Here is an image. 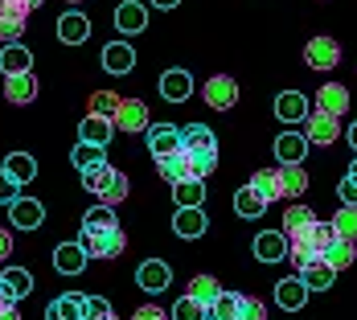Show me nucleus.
<instances>
[{"instance_id": "obj_29", "label": "nucleus", "mask_w": 357, "mask_h": 320, "mask_svg": "<svg viewBox=\"0 0 357 320\" xmlns=\"http://www.w3.org/2000/svg\"><path fill=\"white\" fill-rule=\"evenodd\" d=\"M156 169H160V177L169 181V185H181V181L193 177V160H189V152H177V156H169V160H156Z\"/></svg>"}, {"instance_id": "obj_39", "label": "nucleus", "mask_w": 357, "mask_h": 320, "mask_svg": "<svg viewBox=\"0 0 357 320\" xmlns=\"http://www.w3.org/2000/svg\"><path fill=\"white\" fill-rule=\"evenodd\" d=\"M189 296H193L197 304H206V308H210L218 296H222V284H218L214 275H193V284H189Z\"/></svg>"}, {"instance_id": "obj_38", "label": "nucleus", "mask_w": 357, "mask_h": 320, "mask_svg": "<svg viewBox=\"0 0 357 320\" xmlns=\"http://www.w3.org/2000/svg\"><path fill=\"white\" fill-rule=\"evenodd\" d=\"M300 243H308L312 250H321V254H324V250L337 243V234H333V226H328V222H312V226L300 234Z\"/></svg>"}, {"instance_id": "obj_24", "label": "nucleus", "mask_w": 357, "mask_h": 320, "mask_svg": "<svg viewBox=\"0 0 357 320\" xmlns=\"http://www.w3.org/2000/svg\"><path fill=\"white\" fill-rule=\"evenodd\" d=\"M173 201H177V210H202V201H206V181L189 177L173 185Z\"/></svg>"}, {"instance_id": "obj_17", "label": "nucleus", "mask_w": 357, "mask_h": 320, "mask_svg": "<svg viewBox=\"0 0 357 320\" xmlns=\"http://www.w3.org/2000/svg\"><path fill=\"white\" fill-rule=\"evenodd\" d=\"M181 148H185L189 156H193V152H218V140L206 123H189V128H181Z\"/></svg>"}, {"instance_id": "obj_36", "label": "nucleus", "mask_w": 357, "mask_h": 320, "mask_svg": "<svg viewBox=\"0 0 357 320\" xmlns=\"http://www.w3.org/2000/svg\"><path fill=\"white\" fill-rule=\"evenodd\" d=\"M333 234L345 243H357V206H341L333 213Z\"/></svg>"}, {"instance_id": "obj_49", "label": "nucleus", "mask_w": 357, "mask_h": 320, "mask_svg": "<svg viewBox=\"0 0 357 320\" xmlns=\"http://www.w3.org/2000/svg\"><path fill=\"white\" fill-rule=\"evenodd\" d=\"M337 193H341V206H357V181L345 177L341 185H337Z\"/></svg>"}, {"instance_id": "obj_59", "label": "nucleus", "mask_w": 357, "mask_h": 320, "mask_svg": "<svg viewBox=\"0 0 357 320\" xmlns=\"http://www.w3.org/2000/svg\"><path fill=\"white\" fill-rule=\"evenodd\" d=\"M111 320H119V317H111Z\"/></svg>"}, {"instance_id": "obj_55", "label": "nucleus", "mask_w": 357, "mask_h": 320, "mask_svg": "<svg viewBox=\"0 0 357 320\" xmlns=\"http://www.w3.org/2000/svg\"><path fill=\"white\" fill-rule=\"evenodd\" d=\"M349 144H354V152H357V123L349 128Z\"/></svg>"}, {"instance_id": "obj_10", "label": "nucleus", "mask_w": 357, "mask_h": 320, "mask_svg": "<svg viewBox=\"0 0 357 320\" xmlns=\"http://www.w3.org/2000/svg\"><path fill=\"white\" fill-rule=\"evenodd\" d=\"M317 111L333 115V119H341V115L349 111V91H345L341 82H328V86H321V91H317Z\"/></svg>"}, {"instance_id": "obj_45", "label": "nucleus", "mask_w": 357, "mask_h": 320, "mask_svg": "<svg viewBox=\"0 0 357 320\" xmlns=\"http://www.w3.org/2000/svg\"><path fill=\"white\" fill-rule=\"evenodd\" d=\"M189 160H193V177L197 181H206L218 169V152H193Z\"/></svg>"}, {"instance_id": "obj_6", "label": "nucleus", "mask_w": 357, "mask_h": 320, "mask_svg": "<svg viewBox=\"0 0 357 320\" xmlns=\"http://www.w3.org/2000/svg\"><path fill=\"white\" fill-rule=\"evenodd\" d=\"M136 284L156 296V291H165V287L173 284V267H169L165 259H144L140 271H136Z\"/></svg>"}, {"instance_id": "obj_34", "label": "nucleus", "mask_w": 357, "mask_h": 320, "mask_svg": "<svg viewBox=\"0 0 357 320\" xmlns=\"http://www.w3.org/2000/svg\"><path fill=\"white\" fill-rule=\"evenodd\" d=\"M312 222H317V213L308 210V206H291V210L284 213V234H287V243H291V238H300V234H304Z\"/></svg>"}, {"instance_id": "obj_54", "label": "nucleus", "mask_w": 357, "mask_h": 320, "mask_svg": "<svg viewBox=\"0 0 357 320\" xmlns=\"http://www.w3.org/2000/svg\"><path fill=\"white\" fill-rule=\"evenodd\" d=\"M0 320H21V317H17V308H4V312H0Z\"/></svg>"}, {"instance_id": "obj_18", "label": "nucleus", "mask_w": 357, "mask_h": 320, "mask_svg": "<svg viewBox=\"0 0 357 320\" xmlns=\"http://www.w3.org/2000/svg\"><path fill=\"white\" fill-rule=\"evenodd\" d=\"M160 95H165L169 103H185V99L193 95V78L185 70H165L160 74Z\"/></svg>"}, {"instance_id": "obj_56", "label": "nucleus", "mask_w": 357, "mask_h": 320, "mask_svg": "<svg viewBox=\"0 0 357 320\" xmlns=\"http://www.w3.org/2000/svg\"><path fill=\"white\" fill-rule=\"evenodd\" d=\"M349 177H354V181H357V156H354V165H349Z\"/></svg>"}, {"instance_id": "obj_44", "label": "nucleus", "mask_w": 357, "mask_h": 320, "mask_svg": "<svg viewBox=\"0 0 357 320\" xmlns=\"http://www.w3.org/2000/svg\"><path fill=\"white\" fill-rule=\"evenodd\" d=\"M119 95H111V91H99V95H91V115H103V119H115V111H119Z\"/></svg>"}, {"instance_id": "obj_3", "label": "nucleus", "mask_w": 357, "mask_h": 320, "mask_svg": "<svg viewBox=\"0 0 357 320\" xmlns=\"http://www.w3.org/2000/svg\"><path fill=\"white\" fill-rule=\"evenodd\" d=\"M148 152H152L156 160H169V156L185 152V148H181V128H173V123H152V128H148Z\"/></svg>"}, {"instance_id": "obj_57", "label": "nucleus", "mask_w": 357, "mask_h": 320, "mask_svg": "<svg viewBox=\"0 0 357 320\" xmlns=\"http://www.w3.org/2000/svg\"><path fill=\"white\" fill-rule=\"evenodd\" d=\"M41 4H45V0H29V8H41Z\"/></svg>"}, {"instance_id": "obj_4", "label": "nucleus", "mask_w": 357, "mask_h": 320, "mask_svg": "<svg viewBox=\"0 0 357 320\" xmlns=\"http://www.w3.org/2000/svg\"><path fill=\"white\" fill-rule=\"evenodd\" d=\"M202 99L214 107V111H230V107L238 103V82L226 78V74H214V78L202 86Z\"/></svg>"}, {"instance_id": "obj_13", "label": "nucleus", "mask_w": 357, "mask_h": 320, "mask_svg": "<svg viewBox=\"0 0 357 320\" xmlns=\"http://www.w3.org/2000/svg\"><path fill=\"white\" fill-rule=\"evenodd\" d=\"M45 320H86V296H58L50 308H45Z\"/></svg>"}, {"instance_id": "obj_23", "label": "nucleus", "mask_w": 357, "mask_h": 320, "mask_svg": "<svg viewBox=\"0 0 357 320\" xmlns=\"http://www.w3.org/2000/svg\"><path fill=\"white\" fill-rule=\"evenodd\" d=\"M0 70H4V78H13V74H33V54H29L25 45H4Z\"/></svg>"}, {"instance_id": "obj_31", "label": "nucleus", "mask_w": 357, "mask_h": 320, "mask_svg": "<svg viewBox=\"0 0 357 320\" xmlns=\"http://www.w3.org/2000/svg\"><path fill=\"white\" fill-rule=\"evenodd\" d=\"M210 320H243V296L238 291H222L210 304Z\"/></svg>"}, {"instance_id": "obj_11", "label": "nucleus", "mask_w": 357, "mask_h": 320, "mask_svg": "<svg viewBox=\"0 0 357 320\" xmlns=\"http://www.w3.org/2000/svg\"><path fill=\"white\" fill-rule=\"evenodd\" d=\"M287 234L284 230H267V234H259L255 238V259H263V263H280V259H287Z\"/></svg>"}, {"instance_id": "obj_20", "label": "nucleus", "mask_w": 357, "mask_h": 320, "mask_svg": "<svg viewBox=\"0 0 357 320\" xmlns=\"http://www.w3.org/2000/svg\"><path fill=\"white\" fill-rule=\"evenodd\" d=\"M86 250L78 247V243H58V250H54V267L62 271V275H78L82 267H86Z\"/></svg>"}, {"instance_id": "obj_15", "label": "nucleus", "mask_w": 357, "mask_h": 320, "mask_svg": "<svg viewBox=\"0 0 357 320\" xmlns=\"http://www.w3.org/2000/svg\"><path fill=\"white\" fill-rule=\"evenodd\" d=\"M111 132H115V123L103 119V115H86L82 123H78V144H95V148H107Z\"/></svg>"}, {"instance_id": "obj_30", "label": "nucleus", "mask_w": 357, "mask_h": 320, "mask_svg": "<svg viewBox=\"0 0 357 320\" xmlns=\"http://www.w3.org/2000/svg\"><path fill=\"white\" fill-rule=\"evenodd\" d=\"M4 173L17 181V185H29L37 177V160L29 152H8V160H4Z\"/></svg>"}, {"instance_id": "obj_47", "label": "nucleus", "mask_w": 357, "mask_h": 320, "mask_svg": "<svg viewBox=\"0 0 357 320\" xmlns=\"http://www.w3.org/2000/svg\"><path fill=\"white\" fill-rule=\"evenodd\" d=\"M0 201H4V206H17V201H21V185L8 177L4 169H0Z\"/></svg>"}, {"instance_id": "obj_46", "label": "nucleus", "mask_w": 357, "mask_h": 320, "mask_svg": "<svg viewBox=\"0 0 357 320\" xmlns=\"http://www.w3.org/2000/svg\"><path fill=\"white\" fill-rule=\"evenodd\" d=\"M86 320H111V300L107 296H86Z\"/></svg>"}, {"instance_id": "obj_26", "label": "nucleus", "mask_w": 357, "mask_h": 320, "mask_svg": "<svg viewBox=\"0 0 357 320\" xmlns=\"http://www.w3.org/2000/svg\"><path fill=\"white\" fill-rule=\"evenodd\" d=\"M173 230H177V238H202V234L210 230V222H206V213L202 210H177Z\"/></svg>"}, {"instance_id": "obj_16", "label": "nucleus", "mask_w": 357, "mask_h": 320, "mask_svg": "<svg viewBox=\"0 0 357 320\" xmlns=\"http://www.w3.org/2000/svg\"><path fill=\"white\" fill-rule=\"evenodd\" d=\"M8 213H13V226H17V230H37V226L45 222V206L33 201V197H21L17 206H8Z\"/></svg>"}, {"instance_id": "obj_19", "label": "nucleus", "mask_w": 357, "mask_h": 320, "mask_svg": "<svg viewBox=\"0 0 357 320\" xmlns=\"http://www.w3.org/2000/svg\"><path fill=\"white\" fill-rule=\"evenodd\" d=\"M4 99L17 107L33 103L37 99V78L33 74H13V78H4Z\"/></svg>"}, {"instance_id": "obj_52", "label": "nucleus", "mask_w": 357, "mask_h": 320, "mask_svg": "<svg viewBox=\"0 0 357 320\" xmlns=\"http://www.w3.org/2000/svg\"><path fill=\"white\" fill-rule=\"evenodd\" d=\"M4 308H17V300H13V296H8V291L0 287V312H4Z\"/></svg>"}, {"instance_id": "obj_21", "label": "nucleus", "mask_w": 357, "mask_h": 320, "mask_svg": "<svg viewBox=\"0 0 357 320\" xmlns=\"http://www.w3.org/2000/svg\"><path fill=\"white\" fill-rule=\"evenodd\" d=\"M58 37H62L66 45H82V41L91 37V21H86L82 13H62V17H58Z\"/></svg>"}, {"instance_id": "obj_40", "label": "nucleus", "mask_w": 357, "mask_h": 320, "mask_svg": "<svg viewBox=\"0 0 357 320\" xmlns=\"http://www.w3.org/2000/svg\"><path fill=\"white\" fill-rule=\"evenodd\" d=\"M82 230H119V218L111 213V206H95L82 213Z\"/></svg>"}, {"instance_id": "obj_25", "label": "nucleus", "mask_w": 357, "mask_h": 320, "mask_svg": "<svg viewBox=\"0 0 357 320\" xmlns=\"http://www.w3.org/2000/svg\"><path fill=\"white\" fill-rule=\"evenodd\" d=\"M115 25H119L123 33H140L144 25H148V8L136 4V0H123V4L115 8Z\"/></svg>"}, {"instance_id": "obj_12", "label": "nucleus", "mask_w": 357, "mask_h": 320, "mask_svg": "<svg viewBox=\"0 0 357 320\" xmlns=\"http://www.w3.org/2000/svg\"><path fill=\"white\" fill-rule=\"evenodd\" d=\"M275 115H280L284 123H300V119H308V115H312L308 95H300V91H284V95L275 99Z\"/></svg>"}, {"instance_id": "obj_58", "label": "nucleus", "mask_w": 357, "mask_h": 320, "mask_svg": "<svg viewBox=\"0 0 357 320\" xmlns=\"http://www.w3.org/2000/svg\"><path fill=\"white\" fill-rule=\"evenodd\" d=\"M66 4H82V0H66Z\"/></svg>"}, {"instance_id": "obj_7", "label": "nucleus", "mask_w": 357, "mask_h": 320, "mask_svg": "<svg viewBox=\"0 0 357 320\" xmlns=\"http://www.w3.org/2000/svg\"><path fill=\"white\" fill-rule=\"evenodd\" d=\"M111 123H115L119 132H132V136H136V132H148V128H152V123H148V107H144L140 99H123Z\"/></svg>"}, {"instance_id": "obj_43", "label": "nucleus", "mask_w": 357, "mask_h": 320, "mask_svg": "<svg viewBox=\"0 0 357 320\" xmlns=\"http://www.w3.org/2000/svg\"><path fill=\"white\" fill-rule=\"evenodd\" d=\"M173 320H210V308L197 304L193 296H181L177 304H173Z\"/></svg>"}, {"instance_id": "obj_9", "label": "nucleus", "mask_w": 357, "mask_h": 320, "mask_svg": "<svg viewBox=\"0 0 357 320\" xmlns=\"http://www.w3.org/2000/svg\"><path fill=\"white\" fill-rule=\"evenodd\" d=\"M275 304L284 308V312H300L304 304H308V287L300 284V275H287L275 284Z\"/></svg>"}, {"instance_id": "obj_50", "label": "nucleus", "mask_w": 357, "mask_h": 320, "mask_svg": "<svg viewBox=\"0 0 357 320\" xmlns=\"http://www.w3.org/2000/svg\"><path fill=\"white\" fill-rule=\"evenodd\" d=\"M132 320H173V317H169V312H160L156 304H144V308H136V317H132Z\"/></svg>"}, {"instance_id": "obj_27", "label": "nucleus", "mask_w": 357, "mask_h": 320, "mask_svg": "<svg viewBox=\"0 0 357 320\" xmlns=\"http://www.w3.org/2000/svg\"><path fill=\"white\" fill-rule=\"evenodd\" d=\"M250 189L271 206V201H280V197H284V177H280V173H271V169H259V173L250 177Z\"/></svg>"}, {"instance_id": "obj_22", "label": "nucleus", "mask_w": 357, "mask_h": 320, "mask_svg": "<svg viewBox=\"0 0 357 320\" xmlns=\"http://www.w3.org/2000/svg\"><path fill=\"white\" fill-rule=\"evenodd\" d=\"M275 156H280L284 165H300V160L308 156V136H300V132L275 136Z\"/></svg>"}, {"instance_id": "obj_42", "label": "nucleus", "mask_w": 357, "mask_h": 320, "mask_svg": "<svg viewBox=\"0 0 357 320\" xmlns=\"http://www.w3.org/2000/svg\"><path fill=\"white\" fill-rule=\"evenodd\" d=\"M280 177H284V197H300V193L308 189V173H304V165H284Z\"/></svg>"}, {"instance_id": "obj_53", "label": "nucleus", "mask_w": 357, "mask_h": 320, "mask_svg": "<svg viewBox=\"0 0 357 320\" xmlns=\"http://www.w3.org/2000/svg\"><path fill=\"white\" fill-rule=\"evenodd\" d=\"M152 4H156V8H177L181 0H152Z\"/></svg>"}, {"instance_id": "obj_35", "label": "nucleus", "mask_w": 357, "mask_h": 320, "mask_svg": "<svg viewBox=\"0 0 357 320\" xmlns=\"http://www.w3.org/2000/svg\"><path fill=\"white\" fill-rule=\"evenodd\" d=\"M324 263H328L333 271H345V267H354V263H357V243H345V238H337L333 247L324 250Z\"/></svg>"}, {"instance_id": "obj_14", "label": "nucleus", "mask_w": 357, "mask_h": 320, "mask_svg": "<svg viewBox=\"0 0 357 320\" xmlns=\"http://www.w3.org/2000/svg\"><path fill=\"white\" fill-rule=\"evenodd\" d=\"M136 66V49L128 45V41H111L103 45V70L107 74H128Z\"/></svg>"}, {"instance_id": "obj_32", "label": "nucleus", "mask_w": 357, "mask_h": 320, "mask_svg": "<svg viewBox=\"0 0 357 320\" xmlns=\"http://www.w3.org/2000/svg\"><path fill=\"white\" fill-rule=\"evenodd\" d=\"M300 284L308 287V291H328V287L337 284V271L328 263H312L308 271H300Z\"/></svg>"}, {"instance_id": "obj_1", "label": "nucleus", "mask_w": 357, "mask_h": 320, "mask_svg": "<svg viewBox=\"0 0 357 320\" xmlns=\"http://www.w3.org/2000/svg\"><path fill=\"white\" fill-rule=\"evenodd\" d=\"M82 185L99 197V206H119V201L128 197V177H123L119 169H111V165L82 173Z\"/></svg>"}, {"instance_id": "obj_8", "label": "nucleus", "mask_w": 357, "mask_h": 320, "mask_svg": "<svg viewBox=\"0 0 357 320\" xmlns=\"http://www.w3.org/2000/svg\"><path fill=\"white\" fill-rule=\"evenodd\" d=\"M304 136H308V144H328L341 136V123L333 119V115H324V111H312L308 119H304Z\"/></svg>"}, {"instance_id": "obj_2", "label": "nucleus", "mask_w": 357, "mask_h": 320, "mask_svg": "<svg viewBox=\"0 0 357 320\" xmlns=\"http://www.w3.org/2000/svg\"><path fill=\"white\" fill-rule=\"evenodd\" d=\"M78 247L86 250V254H95V259H115L128 247V234L123 230H82Z\"/></svg>"}, {"instance_id": "obj_51", "label": "nucleus", "mask_w": 357, "mask_h": 320, "mask_svg": "<svg viewBox=\"0 0 357 320\" xmlns=\"http://www.w3.org/2000/svg\"><path fill=\"white\" fill-rule=\"evenodd\" d=\"M8 254H13V234H8V230L0 226V263H4Z\"/></svg>"}, {"instance_id": "obj_33", "label": "nucleus", "mask_w": 357, "mask_h": 320, "mask_svg": "<svg viewBox=\"0 0 357 320\" xmlns=\"http://www.w3.org/2000/svg\"><path fill=\"white\" fill-rule=\"evenodd\" d=\"M70 160L78 165V173L103 169V165H107V148H95V144H78V148L70 152Z\"/></svg>"}, {"instance_id": "obj_48", "label": "nucleus", "mask_w": 357, "mask_h": 320, "mask_svg": "<svg viewBox=\"0 0 357 320\" xmlns=\"http://www.w3.org/2000/svg\"><path fill=\"white\" fill-rule=\"evenodd\" d=\"M243 320H267V304L259 296H243Z\"/></svg>"}, {"instance_id": "obj_41", "label": "nucleus", "mask_w": 357, "mask_h": 320, "mask_svg": "<svg viewBox=\"0 0 357 320\" xmlns=\"http://www.w3.org/2000/svg\"><path fill=\"white\" fill-rule=\"evenodd\" d=\"M25 17H17V13H0V41L4 45H21V37H25Z\"/></svg>"}, {"instance_id": "obj_28", "label": "nucleus", "mask_w": 357, "mask_h": 320, "mask_svg": "<svg viewBox=\"0 0 357 320\" xmlns=\"http://www.w3.org/2000/svg\"><path fill=\"white\" fill-rule=\"evenodd\" d=\"M0 287H4L13 300H25V296L33 291V275H29L25 267H4V271H0Z\"/></svg>"}, {"instance_id": "obj_37", "label": "nucleus", "mask_w": 357, "mask_h": 320, "mask_svg": "<svg viewBox=\"0 0 357 320\" xmlns=\"http://www.w3.org/2000/svg\"><path fill=\"white\" fill-rule=\"evenodd\" d=\"M234 210H238V218H259V213H267V201H263L250 185H243V189L234 193Z\"/></svg>"}, {"instance_id": "obj_5", "label": "nucleus", "mask_w": 357, "mask_h": 320, "mask_svg": "<svg viewBox=\"0 0 357 320\" xmlns=\"http://www.w3.org/2000/svg\"><path fill=\"white\" fill-rule=\"evenodd\" d=\"M304 62H308L312 70H333V66L341 62V45H337L333 37H312V41L304 45Z\"/></svg>"}]
</instances>
